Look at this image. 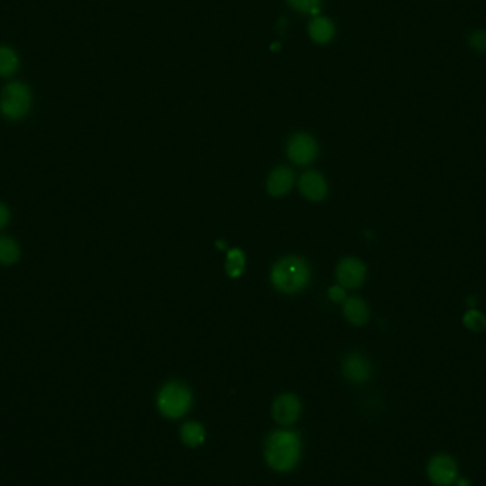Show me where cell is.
Masks as SVG:
<instances>
[{
    "label": "cell",
    "instance_id": "obj_1",
    "mask_svg": "<svg viewBox=\"0 0 486 486\" xmlns=\"http://www.w3.org/2000/svg\"><path fill=\"white\" fill-rule=\"evenodd\" d=\"M302 455V440L294 431L280 429L270 434L264 442V459L278 472L291 471Z\"/></svg>",
    "mask_w": 486,
    "mask_h": 486
},
{
    "label": "cell",
    "instance_id": "obj_2",
    "mask_svg": "<svg viewBox=\"0 0 486 486\" xmlns=\"http://www.w3.org/2000/svg\"><path fill=\"white\" fill-rule=\"evenodd\" d=\"M310 269L307 263L297 256H286L272 269V283L279 291L297 293L307 286Z\"/></svg>",
    "mask_w": 486,
    "mask_h": 486
},
{
    "label": "cell",
    "instance_id": "obj_3",
    "mask_svg": "<svg viewBox=\"0 0 486 486\" xmlns=\"http://www.w3.org/2000/svg\"><path fill=\"white\" fill-rule=\"evenodd\" d=\"M156 405L159 413L171 420L183 417L192 405V394L185 384L171 381L161 388Z\"/></svg>",
    "mask_w": 486,
    "mask_h": 486
},
{
    "label": "cell",
    "instance_id": "obj_4",
    "mask_svg": "<svg viewBox=\"0 0 486 486\" xmlns=\"http://www.w3.org/2000/svg\"><path fill=\"white\" fill-rule=\"evenodd\" d=\"M32 91L20 81L8 84L0 94V113L12 121L21 120L30 111Z\"/></svg>",
    "mask_w": 486,
    "mask_h": 486
},
{
    "label": "cell",
    "instance_id": "obj_5",
    "mask_svg": "<svg viewBox=\"0 0 486 486\" xmlns=\"http://www.w3.org/2000/svg\"><path fill=\"white\" fill-rule=\"evenodd\" d=\"M426 474L429 480L437 486H451L459 476L456 461L448 453L432 456L426 467Z\"/></svg>",
    "mask_w": 486,
    "mask_h": 486
},
{
    "label": "cell",
    "instance_id": "obj_6",
    "mask_svg": "<svg viewBox=\"0 0 486 486\" xmlns=\"http://www.w3.org/2000/svg\"><path fill=\"white\" fill-rule=\"evenodd\" d=\"M318 147L309 134H296L289 141L287 156L297 165H307L317 156Z\"/></svg>",
    "mask_w": 486,
    "mask_h": 486
},
{
    "label": "cell",
    "instance_id": "obj_7",
    "mask_svg": "<svg viewBox=\"0 0 486 486\" xmlns=\"http://www.w3.org/2000/svg\"><path fill=\"white\" fill-rule=\"evenodd\" d=\"M272 414L275 421L280 425L294 424L302 414V402L299 397L289 393L279 395L273 402Z\"/></svg>",
    "mask_w": 486,
    "mask_h": 486
},
{
    "label": "cell",
    "instance_id": "obj_8",
    "mask_svg": "<svg viewBox=\"0 0 486 486\" xmlns=\"http://www.w3.org/2000/svg\"><path fill=\"white\" fill-rule=\"evenodd\" d=\"M337 279L343 287H359L366 279V266L356 258H345L337 266Z\"/></svg>",
    "mask_w": 486,
    "mask_h": 486
},
{
    "label": "cell",
    "instance_id": "obj_9",
    "mask_svg": "<svg viewBox=\"0 0 486 486\" xmlns=\"http://www.w3.org/2000/svg\"><path fill=\"white\" fill-rule=\"evenodd\" d=\"M343 374L351 383H366L371 377V364L361 354H350L343 361Z\"/></svg>",
    "mask_w": 486,
    "mask_h": 486
},
{
    "label": "cell",
    "instance_id": "obj_10",
    "mask_svg": "<svg viewBox=\"0 0 486 486\" xmlns=\"http://www.w3.org/2000/svg\"><path fill=\"white\" fill-rule=\"evenodd\" d=\"M299 188L302 194L310 201H321L327 195L326 179L316 171H309L303 174L299 182Z\"/></svg>",
    "mask_w": 486,
    "mask_h": 486
},
{
    "label": "cell",
    "instance_id": "obj_11",
    "mask_svg": "<svg viewBox=\"0 0 486 486\" xmlns=\"http://www.w3.org/2000/svg\"><path fill=\"white\" fill-rule=\"evenodd\" d=\"M293 181V171L287 167H279L270 174L267 179V191L273 197H283L291 189Z\"/></svg>",
    "mask_w": 486,
    "mask_h": 486
},
{
    "label": "cell",
    "instance_id": "obj_12",
    "mask_svg": "<svg viewBox=\"0 0 486 486\" xmlns=\"http://www.w3.org/2000/svg\"><path fill=\"white\" fill-rule=\"evenodd\" d=\"M344 314L350 323L356 324V326H363L368 321L370 312L364 300L359 297H350L344 303Z\"/></svg>",
    "mask_w": 486,
    "mask_h": 486
},
{
    "label": "cell",
    "instance_id": "obj_13",
    "mask_svg": "<svg viewBox=\"0 0 486 486\" xmlns=\"http://www.w3.org/2000/svg\"><path fill=\"white\" fill-rule=\"evenodd\" d=\"M206 438L205 428L199 422H186L181 428V440L188 447H199Z\"/></svg>",
    "mask_w": 486,
    "mask_h": 486
},
{
    "label": "cell",
    "instance_id": "obj_14",
    "mask_svg": "<svg viewBox=\"0 0 486 486\" xmlns=\"http://www.w3.org/2000/svg\"><path fill=\"white\" fill-rule=\"evenodd\" d=\"M310 36L317 43H327L334 35V26L326 17H316L310 23Z\"/></svg>",
    "mask_w": 486,
    "mask_h": 486
},
{
    "label": "cell",
    "instance_id": "obj_15",
    "mask_svg": "<svg viewBox=\"0 0 486 486\" xmlns=\"http://www.w3.org/2000/svg\"><path fill=\"white\" fill-rule=\"evenodd\" d=\"M19 69L17 53L9 46H0V77H10Z\"/></svg>",
    "mask_w": 486,
    "mask_h": 486
},
{
    "label": "cell",
    "instance_id": "obj_16",
    "mask_svg": "<svg viewBox=\"0 0 486 486\" xmlns=\"http://www.w3.org/2000/svg\"><path fill=\"white\" fill-rule=\"evenodd\" d=\"M20 258V249L17 243L6 236L0 237V263L13 264Z\"/></svg>",
    "mask_w": 486,
    "mask_h": 486
},
{
    "label": "cell",
    "instance_id": "obj_17",
    "mask_svg": "<svg viewBox=\"0 0 486 486\" xmlns=\"http://www.w3.org/2000/svg\"><path fill=\"white\" fill-rule=\"evenodd\" d=\"M245 270V256L240 249H232L226 259V272L231 278H239Z\"/></svg>",
    "mask_w": 486,
    "mask_h": 486
},
{
    "label": "cell",
    "instance_id": "obj_18",
    "mask_svg": "<svg viewBox=\"0 0 486 486\" xmlns=\"http://www.w3.org/2000/svg\"><path fill=\"white\" fill-rule=\"evenodd\" d=\"M464 324L472 332H482L486 329V317L476 310H471L464 316Z\"/></svg>",
    "mask_w": 486,
    "mask_h": 486
},
{
    "label": "cell",
    "instance_id": "obj_19",
    "mask_svg": "<svg viewBox=\"0 0 486 486\" xmlns=\"http://www.w3.org/2000/svg\"><path fill=\"white\" fill-rule=\"evenodd\" d=\"M289 3L300 12H312L313 15H317L320 0H289Z\"/></svg>",
    "mask_w": 486,
    "mask_h": 486
},
{
    "label": "cell",
    "instance_id": "obj_20",
    "mask_svg": "<svg viewBox=\"0 0 486 486\" xmlns=\"http://www.w3.org/2000/svg\"><path fill=\"white\" fill-rule=\"evenodd\" d=\"M469 44L476 51L486 50V32L485 30H475L469 36Z\"/></svg>",
    "mask_w": 486,
    "mask_h": 486
},
{
    "label": "cell",
    "instance_id": "obj_21",
    "mask_svg": "<svg viewBox=\"0 0 486 486\" xmlns=\"http://www.w3.org/2000/svg\"><path fill=\"white\" fill-rule=\"evenodd\" d=\"M329 297L333 302H343L345 299V291L341 286H334L329 290Z\"/></svg>",
    "mask_w": 486,
    "mask_h": 486
},
{
    "label": "cell",
    "instance_id": "obj_22",
    "mask_svg": "<svg viewBox=\"0 0 486 486\" xmlns=\"http://www.w3.org/2000/svg\"><path fill=\"white\" fill-rule=\"evenodd\" d=\"M9 218H10L9 209L3 204H0V229H3L8 225Z\"/></svg>",
    "mask_w": 486,
    "mask_h": 486
},
{
    "label": "cell",
    "instance_id": "obj_23",
    "mask_svg": "<svg viewBox=\"0 0 486 486\" xmlns=\"http://www.w3.org/2000/svg\"><path fill=\"white\" fill-rule=\"evenodd\" d=\"M453 485L455 486H471V482H469V479H467L464 476H458Z\"/></svg>",
    "mask_w": 486,
    "mask_h": 486
}]
</instances>
